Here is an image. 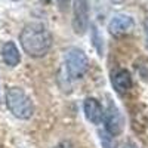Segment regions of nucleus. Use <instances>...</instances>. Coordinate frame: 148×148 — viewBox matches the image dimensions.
<instances>
[{
  "label": "nucleus",
  "mask_w": 148,
  "mask_h": 148,
  "mask_svg": "<svg viewBox=\"0 0 148 148\" xmlns=\"http://www.w3.org/2000/svg\"><path fill=\"white\" fill-rule=\"evenodd\" d=\"M52 148H74V147H73V144H71L70 141H62V142L56 144V145L52 147Z\"/></svg>",
  "instance_id": "9d476101"
},
{
  "label": "nucleus",
  "mask_w": 148,
  "mask_h": 148,
  "mask_svg": "<svg viewBox=\"0 0 148 148\" xmlns=\"http://www.w3.org/2000/svg\"><path fill=\"white\" fill-rule=\"evenodd\" d=\"M56 3H58L61 10H65L68 8V5H70V0H56Z\"/></svg>",
  "instance_id": "9b49d317"
},
{
  "label": "nucleus",
  "mask_w": 148,
  "mask_h": 148,
  "mask_svg": "<svg viewBox=\"0 0 148 148\" xmlns=\"http://www.w3.org/2000/svg\"><path fill=\"white\" fill-rule=\"evenodd\" d=\"M19 43L28 56L42 58L52 47V36L40 22L27 24L19 34Z\"/></svg>",
  "instance_id": "f257e3e1"
},
{
  "label": "nucleus",
  "mask_w": 148,
  "mask_h": 148,
  "mask_svg": "<svg viewBox=\"0 0 148 148\" xmlns=\"http://www.w3.org/2000/svg\"><path fill=\"white\" fill-rule=\"evenodd\" d=\"M74 16H73V28L74 33L82 36L89 27V3L88 0H74L73 5Z\"/></svg>",
  "instance_id": "20e7f679"
},
{
  "label": "nucleus",
  "mask_w": 148,
  "mask_h": 148,
  "mask_svg": "<svg viewBox=\"0 0 148 148\" xmlns=\"http://www.w3.org/2000/svg\"><path fill=\"white\" fill-rule=\"evenodd\" d=\"M2 58L5 61V64L9 67H16L21 61L19 51L14 42H6L2 47Z\"/></svg>",
  "instance_id": "1a4fd4ad"
},
{
  "label": "nucleus",
  "mask_w": 148,
  "mask_h": 148,
  "mask_svg": "<svg viewBox=\"0 0 148 148\" xmlns=\"http://www.w3.org/2000/svg\"><path fill=\"white\" fill-rule=\"evenodd\" d=\"M111 82H113V88L116 89V92L120 95L129 92L132 88V77H130L129 71H126V70H119L113 76Z\"/></svg>",
  "instance_id": "6e6552de"
},
{
  "label": "nucleus",
  "mask_w": 148,
  "mask_h": 148,
  "mask_svg": "<svg viewBox=\"0 0 148 148\" xmlns=\"http://www.w3.org/2000/svg\"><path fill=\"white\" fill-rule=\"evenodd\" d=\"M104 121H105V129L111 136H117L123 130V116L120 113V110L110 102L108 108L104 110Z\"/></svg>",
  "instance_id": "39448f33"
},
{
  "label": "nucleus",
  "mask_w": 148,
  "mask_h": 148,
  "mask_svg": "<svg viewBox=\"0 0 148 148\" xmlns=\"http://www.w3.org/2000/svg\"><path fill=\"white\" fill-rule=\"evenodd\" d=\"M133 28H135V21L129 15H123V14L114 15L108 24V31L114 37L127 36L133 31Z\"/></svg>",
  "instance_id": "423d86ee"
},
{
  "label": "nucleus",
  "mask_w": 148,
  "mask_h": 148,
  "mask_svg": "<svg viewBox=\"0 0 148 148\" xmlns=\"http://www.w3.org/2000/svg\"><path fill=\"white\" fill-rule=\"evenodd\" d=\"M83 110H84L86 119L90 123H93V125H101L104 121V108L101 102L95 99V98H86L83 104Z\"/></svg>",
  "instance_id": "0eeeda50"
},
{
  "label": "nucleus",
  "mask_w": 148,
  "mask_h": 148,
  "mask_svg": "<svg viewBox=\"0 0 148 148\" xmlns=\"http://www.w3.org/2000/svg\"><path fill=\"white\" fill-rule=\"evenodd\" d=\"M6 107L15 117L27 120L34 113V105L30 96L19 88H10L6 92Z\"/></svg>",
  "instance_id": "f03ea898"
},
{
  "label": "nucleus",
  "mask_w": 148,
  "mask_h": 148,
  "mask_svg": "<svg viewBox=\"0 0 148 148\" xmlns=\"http://www.w3.org/2000/svg\"><path fill=\"white\" fill-rule=\"evenodd\" d=\"M65 68L71 79H82L89 68V59L82 49L70 47L65 52Z\"/></svg>",
  "instance_id": "7ed1b4c3"
}]
</instances>
